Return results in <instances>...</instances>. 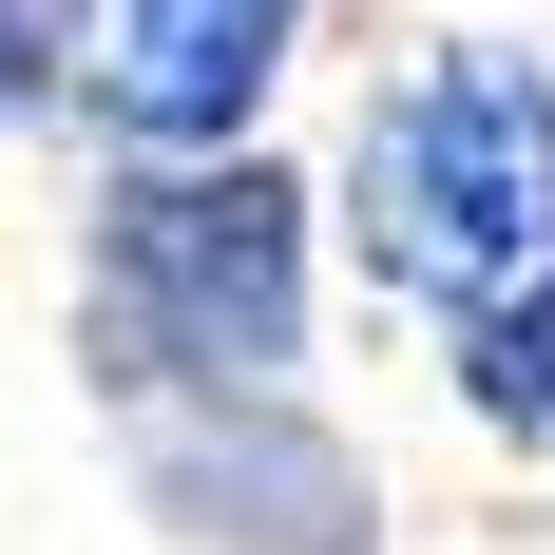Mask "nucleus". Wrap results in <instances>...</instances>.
I'll list each match as a JSON object with an SVG mask.
<instances>
[{
    "mask_svg": "<svg viewBox=\"0 0 555 555\" xmlns=\"http://www.w3.org/2000/svg\"><path fill=\"white\" fill-rule=\"evenodd\" d=\"M326 0H96V57H77V134L96 154H249L307 57Z\"/></svg>",
    "mask_w": 555,
    "mask_h": 555,
    "instance_id": "4",
    "label": "nucleus"
},
{
    "mask_svg": "<svg viewBox=\"0 0 555 555\" xmlns=\"http://www.w3.org/2000/svg\"><path fill=\"white\" fill-rule=\"evenodd\" d=\"M77 57H96V0H0V154L77 115Z\"/></svg>",
    "mask_w": 555,
    "mask_h": 555,
    "instance_id": "6",
    "label": "nucleus"
},
{
    "mask_svg": "<svg viewBox=\"0 0 555 555\" xmlns=\"http://www.w3.org/2000/svg\"><path fill=\"white\" fill-rule=\"evenodd\" d=\"M441 384H460V422H479L499 460H555V249L499 287V307L441 326Z\"/></svg>",
    "mask_w": 555,
    "mask_h": 555,
    "instance_id": "5",
    "label": "nucleus"
},
{
    "mask_svg": "<svg viewBox=\"0 0 555 555\" xmlns=\"http://www.w3.org/2000/svg\"><path fill=\"white\" fill-rule=\"evenodd\" d=\"M115 479L172 555H384V460L326 402H154L115 422Z\"/></svg>",
    "mask_w": 555,
    "mask_h": 555,
    "instance_id": "3",
    "label": "nucleus"
},
{
    "mask_svg": "<svg viewBox=\"0 0 555 555\" xmlns=\"http://www.w3.org/2000/svg\"><path fill=\"white\" fill-rule=\"evenodd\" d=\"M345 269L460 326L555 249V39H422L345 134Z\"/></svg>",
    "mask_w": 555,
    "mask_h": 555,
    "instance_id": "2",
    "label": "nucleus"
},
{
    "mask_svg": "<svg viewBox=\"0 0 555 555\" xmlns=\"http://www.w3.org/2000/svg\"><path fill=\"white\" fill-rule=\"evenodd\" d=\"M326 192L249 134V154H96L77 192V402L154 422V402H287L307 384V269H326Z\"/></svg>",
    "mask_w": 555,
    "mask_h": 555,
    "instance_id": "1",
    "label": "nucleus"
}]
</instances>
